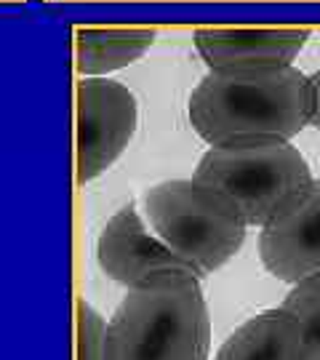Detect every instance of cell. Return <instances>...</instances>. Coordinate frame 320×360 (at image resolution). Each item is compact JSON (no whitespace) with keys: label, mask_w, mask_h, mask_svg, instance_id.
<instances>
[{"label":"cell","mask_w":320,"mask_h":360,"mask_svg":"<svg viewBox=\"0 0 320 360\" xmlns=\"http://www.w3.org/2000/svg\"><path fill=\"white\" fill-rule=\"evenodd\" d=\"M281 309H286L299 326L305 360H320V272L294 283Z\"/></svg>","instance_id":"obj_11"},{"label":"cell","mask_w":320,"mask_h":360,"mask_svg":"<svg viewBox=\"0 0 320 360\" xmlns=\"http://www.w3.org/2000/svg\"><path fill=\"white\" fill-rule=\"evenodd\" d=\"M315 110L312 80L299 67L208 70L192 89L187 115L208 147L291 142Z\"/></svg>","instance_id":"obj_1"},{"label":"cell","mask_w":320,"mask_h":360,"mask_svg":"<svg viewBox=\"0 0 320 360\" xmlns=\"http://www.w3.org/2000/svg\"><path fill=\"white\" fill-rule=\"evenodd\" d=\"M214 360H305L299 326L281 307L256 312L224 339Z\"/></svg>","instance_id":"obj_9"},{"label":"cell","mask_w":320,"mask_h":360,"mask_svg":"<svg viewBox=\"0 0 320 360\" xmlns=\"http://www.w3.org/2000/svg\"><path fill=\"white\" fill-rule=\"evenodd\" d=\"M309 80H312V91H315V110H312V120H309V126H315V129L320 131V70L318 72H312Z\"/></svg>","instance_id":"obj_13"},{"label":"cell","mask_w":320,"mask_h":360,"mask_svg":"<svg viewBox=\"0 0 320 360\" xmlns=\"http://www.w3.org/2000/svg\"><path fill=\"white\" fill-rule=\"evenodd\" d=\"M77 181L99 179L123 155L139 126L134 91L110 77H80L75 91Z\"/></svg>","instance_id":"obj_5"},{"label":"cell","mask_w":320,"mask_h":360,"mask_svg":"<svg viewBox=\"0 0 320 360\" xmlns=\"http://www.w3.org/2000/svg\"><path fill=\"white\" fill-rule=\"evenodd\" d=\"M307 27H200L195 51L208 70H264L294 65Z\"/></svg>","instance_id":"obj_8"},{"label":"cell","mask_w":320,"mask_h":360,"mask_svg":"<svg viewBox=\"0 0 320 360\" xmlns=\"http://www.w3.org/2000/svg\"><path fill=\"white\" fill-rule=\"evenodd\" d=\"M211 318L200 278L166 270L128 288L104 328V360H208Z\"/></svg>","instance_id":"obj_2"},{"label":"cell","mask_w":320,"mask_h":360,"mask_svg":"<svg viewBox=\"0 0 320 360\" xmlns=\"http://www.w3.org/2000/svg\"><path fill=\"white\" fill-rule=\"evenodd\" d=\"M192 179L222 195L248 227H264L315 176L291 142H245L208 147Z\"/></svg>","instance_id":"obj_3"},{"label":"cell","mask_w":320,"mask_h":360,"mask_svg":"<svg viewBox=\"0 0 320 360\" xmlns=\"http://www.w3.org/2000/svg\"><path fill=\"white\" fill-rule=\"evenodd\" d=\"M150 27H77L75 67L80 77H107L115 70L139 62L153 49Z\"/></svg>","instance_id":"obj_10"},{"label":"cell","mask_w":320,"mask_h":360,"mask_svg":"<svg viewBox=\"0 0 320 360\" xmlns=\"http://www.w3.org/2000/svg\"><path fill=\"white\" fill-rule=\"evenodd\" d=\"M104 318L86 299L77 304V360H104Z\"/></svg>","instance_id":"obj_12"},{"label":"cell","mask_w":320,"mask_h":360,"mask_svg":"<svg viewBox=\"0 0 320 360\" xmlns=\"http://www.w3.org/2000/svg\"><path fill=\"white\" fill-rule=\"evenodd\" d=\"M259 259L269 275L299 283L320 272V179L259 227Z\"/></svg>","instance_id":"obj_6"},{"label":"cell","mask_w":320,"mask_h":360,"mask_svg":"<svg viewBox=\"0 0 320 360\" xmlns=\"http://www.w3.org/2000/svg\"><path fill=\"white\" fill-rule=\"evenodd\" d=\"M141 217L198 278L224 267L241 251L248 230L222 195L195 179H168L150 187L141 198Z\"/></svg>","instance_id":"obj_4"},{"label":"cell","mask_w":320,"mask_h":360,"mask_svg":"<svg viewBox=\"0 0 320 360\" xmlns=\"http://www.w3.org/2000/svg\"><path fill=\"white\" fill-rule=\"evenodd\" d=\"M96 262L107 278L128 288L139 285L150 275L166 270L198 272L187 262H181L141 217L136 203H128L102 227L96 238Z\"/></svg>","instance_id":"obj_7"}]
</instances>
